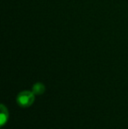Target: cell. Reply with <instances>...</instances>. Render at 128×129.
I'll return each instance as SVG.
<instances>
[{
    "label": "cell",
    "mask_w": 128,
    "mask_h": 129,
    "mask_svg": "<svg viewBox=\"0 0 128 129\" xmlns=\"http://www.w3.org/2000/svg\"><path fill=\"white\" fill-rule=\"evenodd\" d=\"M9 119V112L8 109L2 104L0 105V126L3 127L7 123Z\"/></svg>",
    "instance_id": "cell-2"
},
{
    "label": "cell",
    "mask_w": 128,
    "mask_h": 129,
    "mask_svg": "<svg viewBox=\"0 0 128 129\" xmlns=\"http://www.w3.org/2000/svg\"><path fill=\"white\" fill-rule=\"evenodd\" d=\"M34 100H35V94L30 90H23L19 92L16 99L17 104L23 108L31 106Z\"/></svg>",
    "instance_id": "cell-1"
},
{
    "label": "cell",
    "mask_w": 128,
    "mask_h": 129,
    "mask_svg": "<svg viewBox=\"0 0 128 129\" xmlns=\"http://www.w3.org/2000/svg\"><path fill=\"white\" fill-rule=\"evenodd\" d=\"M45 90H46V87H45V85L42 83H39L38 82V83H35L32 85V91L35 95H41V94L44 93Z\"/></svg>",
    "instance_id": "cell-3"
}]
</instances>
